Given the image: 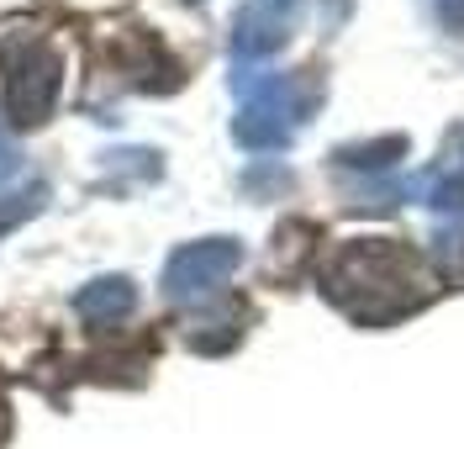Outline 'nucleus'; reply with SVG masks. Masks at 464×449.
I'll return each instance as SVG.
<instances>
[{
	"instance_id": "6e6552de",
	"label": "nucleus",
	"mask_w": 464,
	"mask_h": 449,
	"mask_svg": "<svg viewBox=\"0 0 464 449\" xmlns=\"http://www.w3.org/2000/svg\"><path fill=\"white\" fill-rule=\"evenodd\" d=\"M43 196H48V185H32V190H16V196H0V239L16 233V228L27 222L32 211L43 207Z\"/></svg>"
},
{
	"instance_id": "20e7f679",
	"label": "nucleus",
	"mask_w": 464,
	"mask_h": 449,
	"mask_svg": "<svg viewBox=\"0 0 464 449\" xmlns=\"http://www.w3.org/2000/svg\"><path fill=\"white\" fill-rule=\"evenodd\" d=\"M237 265H243V249L232 239L185 243V249H174L169 265H164V297L169 301H201V297H211Z\"/></svg>"
},
{
	"instance_id": "39448f33",
	"label": "nucleus",
	"mask_w": 464,
	"mask_h": 449,
	"mask_svg": "<svg viewBox=\"0 0 464 449\" xmlns=\"http://www.w3.org/2000/svg\"><path fill=\"white\" fill-rule=\"evenodd\" d=\"M406 196H422V207H433V211L464 207V132L443 149V159H438L428 175H417L406 185Z\"/></svg>"
},
{
	"instance_id": "423d86ee",
	"label": "nucleus",
	"mask_w": 464,
	"mask_h": 449,
	"mask_svg": "<svg viewBox=\"0 0 464 449\" xmlns=\"http://www.w3.org/2000/svg\"><path fill=\"white\" fill-rule=\"evenodd\" d=\"M132 307H138V291H132L127 275H101V280H90L85 291L74 297V312H80L85 323H116V317H127Z\"/></svg>"
},
{
	"instance_id": "0eeeda50",
	"label": "nucleus",
	"mask_w": 464,
	"mask_h": 449,
	"mask_svg": "<svg viewBox=\"0 0 464 449\" xmlns=\"http://www.w3.org/2000/svg\"><path fill=\"white\" fill-rule=\"evenodd\" d=\"M406 153V138H385V143H364V149H338V164L348 170H391Z\"/></svg>"
},
{
	"instance_id": "9d476101",
	"label": "nucleus",
	"mask_w": 464,
	"mask_h": 449,
	"mask_svg": "<svg viewBox=\"0 0 464 449\" xmlns=\"http://www.w3.org/2000/svg\"><path fill=\"white\" fill-rule=\"evenodd\" d=\"M11 175H16V143L0 132V180H11Z\"/></svg>"
},
{
	"instance_id": "1a4fd4ad",
	"label": "nucleus",
	"mask_w": 464,
	"mask_h": 449,
	"mask_svg": "<svg viewBox=\"0 0 464 449\" xmlns=\"http://www.w3.org/2000/svg\"><path fill=\"white\" fill-rule=\"evenodd\" d=\"M433 16L443 32H454V37H464V0H433Z\"/></svg>"
},
{
	"instance_id": "7ed1b4c3",
	"label": "nucleus",
	"mask_w": 464,
	"mask_h": 449,
	"mask_svg": "<svg viewBox=\"0 0 464 449\" xmlns=\"http://www.w3.org/2000/svg\"><path fill=\"white\" fill-rule=\"evenodd\" d=\"M58 90H63V59L43 37H5L0 48V106L16 127L48 122Z\"/></svg>"
},
{
	"instance_id": "f03ea898",
	"label": "nucleus",
	"mask_w": 464,
	"mask_h": 449,
	"mask_svg": "<svg viewBox=\"0 0 464 449\" xmlns=\"http://www.w3.org/2000/svg\"><path fill=\"white\" fill-rule=\"evenodd\" d=\"M237 90H243V112L232 122V138L254 153L285 149L322 101L317 80L301 74H259V80H237Z\"/></svg>"
},
{
	"instance_id": "9b49d317",
	"label": "nucleus",
	"mask_w": 464,
	"mask_h": 449,
	"mask_svg": "<svg viewBox=\"0 0 464 449\" xmlns=\"http://www.w3.org/2000/svg\"><path fill=\"white\" fill-rule=\"evenodd\" d=\"M254 5H259V11H269V16H280V22H285V16L295 11V5H301V0H254Z\"/></svg>"
},
{
	"instance_id": "f257e3e1",
	"label": "nucleus",
	"mask_w": 464,
	"mask_h": 449,
	"mask_svg": "<svg viewBox=\"0 0 464 449\" xmlns=\"http://www.w3.org/2000/svg\"><path fill=\"white\" fill-rule=\"evenodd\" d=\"M322 291L333 307H343L353 323L385 328L406 312H417L433 297L428 265L396 239H353L343 243L327 269H322Z\"/></svg>"
}]
</instances>
